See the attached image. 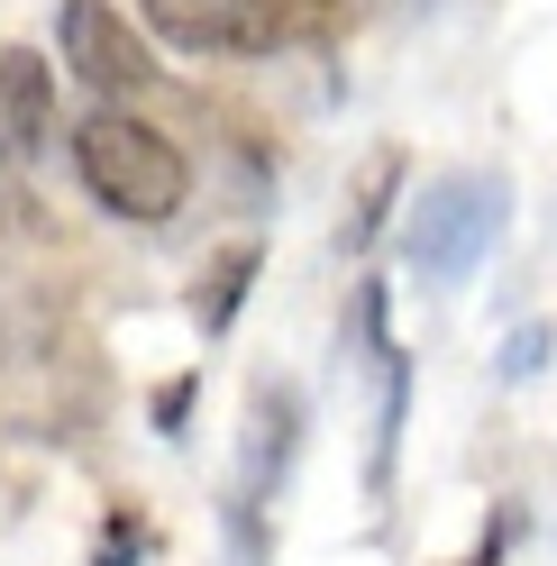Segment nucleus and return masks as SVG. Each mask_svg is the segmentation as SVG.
<instances>
[{
  "mask_svg": "<svg viewBox=\"0 0 557 566\" xmlns=\"http://www.w3.org/2000/svg\"><path fill=\"white\" fill-rule=\"evenodd\" d=\"M0 119H10V147H46L55 101H46V55H38V46H10V55H0Z\"/></svg>",
  "mask_w": 557,
  "mask_h": 566,
  "instance_id": "4",
  "label": "nucleus"
},
{
  "mask_svg": "<svg viewBox=\"0 0 557 566\" xmlns=\"http://www.w3.org/2000/svg\"><path fill=\"white\" fill-rule=\"evenodd\" d=\"M74 165H83V184H92V201L111 220H174L183 184H192L183 156H174V137L128 119V111H92L74 128Z\"/></svg>",
  "mask_w": 557,
  "mask_h": 566,
  "instance_id": "1",
  "label": "nucleus"
},
{
  "mask_svg": "<svg viewBox=\"0 0 557 566\" xmlns=\"http://www.w3.org/2000/svg\"><path fill=\"white\" fill-rule=\"evenodd\" d=\"M220 10L229 0H147V28L174 46H220Z\"/></svg>",
  "mask_w": 557,
  "mask_h": 566,
  "instance_id": "5",
  "label": "nucleus"
},
{
  "mask_svg": "<svg viewBox=\"0 0 557 566\" xmlns=\"http://www.w3.org/2000/svg\"><path fill=\"white\" fill-rule=\"evenodd\" d=\"M64 64L101 92V101H119L156 74L147 64V38L128 28V10H111V0H64Z\"/></svg>",
  "mask_w": 557,
  "mask_h": 566,
  "instance_id": "3",
  "label": "nucleus"
},
{
  "mask_svg": "<svg viewBox=\"0 0 557 566\" xmlns=\"http://www.w3.org/2000/svg\"><path fill=\"white\" fill-rule=\"evenodd\" d=\"M248 274H256V247H229V256L211 265V293H201V329H229V311H238V293H248Z\"/></svg>",
  "mask_w": 557,
  "mask_h": 566,
  "instance_id": "6",
  "label": "nucleus"
},
{
  "mask_svg": "<svg viewBox=\"0 0 557 566\" xmlns=\"http://www.w3.org/2000/svg\"><path fill=\"white\" fill-rule=\"evenodd\" d=\"M494 229H503V184L494 174H448L421 201V220H411V265L430 283H458V274H475L484 247H494Z\"/></svg>",
  "mask_w": 557,
  "mask_h": 566,
  "instance_id": "2",
  "label": "nucleus"
},
{
  "mask_svg": "<svg viewBox=\"0 0 557 566\" xmlns=\"http://www.w3.org/2000/svg\"><path fill=\"white\" fill-rule=\"evenodd\" d=\"M0 147H10V137H0Z\"/></svg>",
  "mask_w": 557,
  "mask_h": 566,
  "instance_id": "7",
  "label": "nucleus"
}]
</instances>
